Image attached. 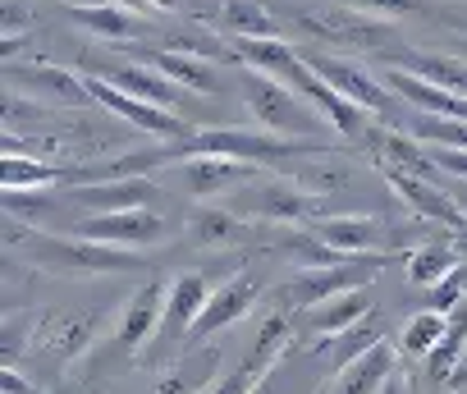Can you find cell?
<instances>
[{
    "mask_svg": "<svg viewBox=\"0 0 467 394\" xmlns=\"http://www.w3.org/2000/svg\"><path fill=\"white\" fill-rule=\"evenodd\" d=\"M69 197L78 207H88L92 216H110V212H142L156 202V188L147 179H101V183H74Z\"/></svg>",
    "mask_w": 467,
    "mask_h": 394,
    "instance_id": "cell-14",
    "label": "cell"
},
{
    "mask_svg": "<svg viewBox=\"0 0 467 394\" xmlns=\"http://www.w3.org/2000/svg\"><path fill=\"white\" fill-rule=\"evenodd\" d=\"M78 19H83V28H88L92 37H110V42H129V37H138V33H142V19H138V15H129V10H119V5L83 10Z\"/></svg>",
    "mask_w": 467,
    "mask_h": 394,
    "instance_id": "cell-28",
    "label": "cell"
},
{
    "mask_svg": "<svg viewBox=\"0 0 467 394\" xmlns=\"http://www.w3.org/2000/svg\"><path fill=\"white\" fill-rule=\"evenodd\" d=\"M138 60L151 65L156 74H165L170 83H179V88L192 92V97H215V88H220L211 60H202V56H183V51H138Z\"/></svg>",
    "mask_w": 467,
    "mask_h": 394,
    "instance_id": "cell-18",
    "label": "cell"
},
{
    "mask_svg": "<svg viewBox=\"0 0 467 394\" xmlns=\"http://www.w3.org/2000/svg\"><path fill=\"white\" fill-rule=\"evenodd\" d=\"M458 266H462V257H458L453 244H426V248H417V253L408 257V280L421 285V289H435V285L449 280Z\"/></svg>",
    "mask_w": 467,
    "mask_h": 394,
    "instance_id": "cell-26",
    "label": "cell"
},
{
    "mask_svg": "<svg viewBox=\"0 0 467 394\" xmlns=\"http://www.w3.org/2000/svg\"><path fill=\"white\" fill-rule=\"evenodd\" d=\"M380 394H408V385H403V376L394 371V376L385 380V389H380Z\"/></svg>",
    "mask_w": 467,
    "mask_h": 394,
    "instance_id": "cell-38",
    "label": "cell"
},
{
    "mask_svg": "<svg viewBox=\"0 0 467 394\" xmlns=\"http://www.w3.org/2000/svg\"><path fill=\"white\" fill-rule=\"evenodd\" d=\"M28 257L47 271H60V275H110V271H138L142 266L138 253L92 244V239H78V234H33Z\"/></svg>",
    "mask_w": 467,
    "mask_h": 394,
    "instance_id": "cell-3",
    "label": "cell"
},
{
    "mask_svg": "<svg viewBox=\"0 0 467 394\" xmlns=\"http://www.w3.org/2000/svg\"><path fill=\"white\" fill-rule=\"evenodd\" d=\"M462 376H467V362H462V371H458V376H453V380H462Z\"/></svg>",
    "mask_w": 467,
    "mask_h": 394,
    "instance_id": "cell-43",
    "label": "cell"
},
{
    "mask_svg": "<svg viewBox=\"0 0 467 394\" xmlns=\"http://www.w3.org/2000/svg\"><path fill=\"white\" fill-rule=\"evenodd\" d=\"M234 234H239V221H234V212H197V221H192V239H197L202 248H220V244H229Z\"/></svg>",
    "mask_w": 467,
    "mask_h": 394,
    "instance_id": "cell-32",
    "label": "cell"
},
{
    "mask_svg": "<svg viewBox=\"0 0 467 394\" xmlns=\"http://www.w3.org/2000/svg\"><path fill=\"white\" fill-rule=\"evenodd\" d=\"M458 280H462V289H467V262H462V266H458Z\"/></svg>",
    "mask_w": 467,
    "mask_h": 394,
    "instance_id": "cell-42",
    "label": "cell"
},
{
    "mask_svg": "<svg viewBox=\"0 0 467 394\" xmlns=\"http://www.w3.org/2000/svg\"><path fill=\"white\" fill-rule=\"evenodd\" d=\"M253 394H275V385H271V376H266V380H262V385H257Z\"/></svg>",
    "mask_w": 467,
    "mask_h": 394,
    "instance_id": "cell-40",
    "label": "cell"
},
{
    "mask_svg": "<svg viewBox=\"0 0 467 394\" xmlns=\"http://www.w3.org/2000/svg\"><path fill=\"white\" fill-rule=\"evenodd\" d=\"M376 344H380V326H376V316H367V321H358L353 330H344V335H335V339H317L312 353L326 358L330 371L339 376L344 367H353V362H358L362 353H371Z\"/></svg>",
    "mask_w": 467,
    "mask_h": 394,
    "instance_id": "cell-23",
    "label": "cell"
},
{
    "mask_svg": "<svg viewBox=\"0 0 467 394\" xmlns=\"http://www.w3.org/2000/svg\"><path fill=\"white\" fill-rule=\"evenodd\" d=\"M449 197H453V202H458V207H462V212H467V183H462V179H458V188H453V192H449Z\"/></svg>",
    "mask_w": 467,
    "mask_h": 394,
    "instance_id": "cell-39",
    "label": "cell"
},
{
    "mask_svg": "<svg viewBox=\"0 0 467 394\" xmlns=\"http://www.w3.org/2000/svg\"><path fill=\"white\" fill-rule=\"evenodd\" d=\"M78 239L110 244V248H151L165 239V216L161 212H110V216H83L74 225Z\"/></svg>",
    "mask_w": 467,
    "mask_h": 394,
    "instance_id": "cell-8",
    "label": "cell"
},
{
    "mask_svg": "<svg viewBox=\"0 0 467 394\" xmlns=\"http://www.w3.org/2000/svg\"><path fill=\"white\" fill-rule=\"evenodd\" d=\"M444 330H449V316H440V312H417L408 326H403V335H399V344H403V353L408 358H431L435 348H440V339H444Z\"/></svg>",
    "mask_w": 467,
    "mask_h": 394,
    "instance_id": "cell-27",
    "label": "cell"
},
{
    "mask_svg": "<svg viewBox=\"0 0 467 394\" xmlns=\"http://www.w3.org/2000/svg\"><path fill=\"white\" fill-rule=\"evenodd\" d=\"M426 298H431V303H426L431 312H440V316H449V312H453L458 303H467V289H462V280H458V271H453L449 280H440L435 289H426Z\"/></svg>",
    "mask_w": 467,
    "mask_h": 394,
    "instance_id": "cell-34",
    "label": "cell"
},
{
    "mask_svg": "<svg viewBox=\"0 0 467 394\" xmlns=\"http://www.w3.org/2000/svg\"><path fill=\"white\" fill-rule=\"evenodd\" d=\"M344 5H353L371 19H399V15H412L421 0H344Z\"/></svg>",
    "mask_w": 467,
    "mask_h": 394,
    "instance_id": "cell-35",
    "label": "cell"
},
{
    "mask_svg": "<svg viewBox=\"0 0 467 394\" xmlns=\"http://www.w3.org/2000/svg\"><path fill=\"white\" fill-rule=\"evenodd\" d=\"M321 142L307 138H280L266 129H197L192 138L170 147L174 156H234V161H248V165H271V161H294V156H317Z\"/></svg>",
    "mask_w": 467,
    "mask_h": 394,
    "instance_id": "cell-1",
    "label": "cell"
},
{
    "mask_svg": "<svg viewBox=\"0 0 467 394\" xmlns=\"http://www.w3.org/2000/svg\"><path fill=\"white\" fill-rule=\"evenodd\" d=\"M412 133H417V142H426V147H453V151H467V119L417 115V119H412Z\"/></svg>",
    "mask_w": 467,
    "mask_h": 394,
    "instance_id": "cell-29",
    "label": "cell"
},
{
    "mask_svg": "<svg viewBox=\"0 0 467 394\" xmlns=\"http://www.w3.org/2000/svg\"><path fill=\"white\" fill-rule=\"evenodd\" d=\"M215 24L224 33H234V37H275L280 33L275 15L262 5V0H220Z\"/></svg>",
    "mask_w": 467,
    "mask_h": 394,
    "instance_id": "cell-24",
    "label": "cell"
},
{
    "mask_svg": "<svg viewBox=\"0 0 467 394\" xmlns=\"http://www.w3.org/2000/svg\"><path fill=\"white\" fill-rule=\"evenodd\" d=\"M206 303H211V280H206L202 271L174 275V280H170V298H165V321H161V335H156V339H165V344L188 339L192 326L202 321Z\"/></svg>",
    "mask_w": 467,
    "mask_h": 394,
    "instance_id": "cell-10",
    "label": "cell"
},
{
    "mask_svg": "<svg viewBox=\"0 0 467 394\" xmlns=\"http://www.w3.org/2000/svg\"><path fill=\"white\" fill-rule=\"evenodd\" d=\"M83 74H88V78H106L110 88H119V92H129V97H138V101H151V106H161V110H174V115H179L183 101H192V92H183L179 83H170L165 74H156L151 65H133V60H124V56H106V60L88 56V60H83Z\"/></svg>",
    "mask_w": 467,
    "mask_h": 394,
    "instance_id": "cell-4",
    "label": "cell"
},
{
    "mask_svg": "<svg viewBox=\"0 0 467 394\" xmlns=\"http://www.w3.org/2000/svg\"><path fill=\"white\" fill-rule=\"evenodd\" d=\"M65 5L83 15V10H106V5H115V0H65Z\"/></svg>",
    "mask_w": 467,
    "mask_h": 394,
    "instance_id": "cell-37",
    "label": "cell"
},
{
    "mask_svg": "<svg viewBox=\"0 0 467 394\" xmlns=\"http://www.w3.org/2000/svg\"><path fill=\"white\" fill-rule=\"evenodd\" d=\"M244 97H248V110H253L257 129H266V133L307 138V142L321 138V133H335L330 119L307 97H298L294 88H285V83H275V78H266L248 65H244Z\"/></svg>",
    "mask_w": 467,
    "mask_h": 394,
    "instance_id": "cell-2",
    "label": "cell"
},
{
    "mask_svg": "<svg viewBox=\"0 0 467 394\" xmlns=\"http://www.w3.org/2000/svg\"><path fill=\"white\" fill-rule=\"evenodd\" d=\"M206 358H215V353H197V362L192 367H179L174 376H165L151 394H192L197 385H206V371H211V362Z\"/></svg>",
    "mask_w": 467,
    "mask_h": 394,
    "instance_id": "cell-33",
    "label": "cell"
},
{
    "mask_svg": "<svg viewBox=\"0 0 467 394\" xmlns=\"http://www.w3.org/2000/svg\"><path fill=\"white\" fill-rule=\"evenodd\" d=\"M389 257L385 253H371V257H348L344 266H326V271H298L294 289H289V303H298L303 312L317 307V303H330L339 294H358V285H367Z\"/></svg>",
    "mask_w": 467,
    "mask_h": 394,
    "instance_id": "cell-7",
    "label": "cell"
},
{
    "mask_svg": "<svg viewBox=\"0 0 467 394\" xmlns=\"http://www.w3.org/2000/svg\"><path fill=\"white\" fill-rule=\"evenodd\" d=\"M174 174H179V188L188 197H220L229 188H244L253 165L234 161V156H183L174 165Z\"/></svg>",
    "mask_w": 467,
    "mask_h": 394,
    "instance_id": "cell-11",
    "label": "cell"
},
{
    "mask_svg": "<svg viewBox=\"0 0 467 394\" xmlns=\"http://www.w3.org/2000/svg\"><path fill=\"white\" fill-rule=\"evenodd\" d=\"M294 24L307 33V37H321V42H335V47H353V51H371L389 37L385 19H371L353 5L344 10H294Z\"/></svg>",
    "mask_w": 467,
    "mask_h": 394,
    "instance_id": "cell-5",
    "label": "cell"
},
{
    "mask_svg": "<svg viewBox=\"0 0 467 394\" xmlns=\"http://www.w3.org/2000/svg\"><path fill=\"white\" fill-rule=\"evenodd\" d=\"M453 248H458V253H467V230H462V234H453Z\"/></svg>",
    "mask_w": 467,
    "mask_h": 394,
    "instance_id": "cell-41",
    "label": "cell"
},
{
    "mask_svg": "<svg viewBox=\"0 0 467 394\" xmlns=\"http://www.w3.org/2000/svg\"><path fill=\"white\" fill-rule=\"evenodd\" d=\"M0 389H5V394H37V385H28V380L19 376V367L0 371Z\"/></svg>",
    "mask_w": 467,
    "mask_h": 394,
    "instance_id": "cell-36",
    "label": "cell"
},
{
    "mask_svg": "<svg viewBox=\"0 0 467 394\" xmlns=\"http://www.w3.org/2000/svg\"><path fill=\"white\" fill-rule=\"evenodd\" d=\"M394 371H399V358H394V348L380 339L371 353H362L353 367H344V371L335 376V394H380Z\"/></svg>",
    "mask_w": 467,
    "mask_h": 394,
    "instance_id": "cell-19",
    "label": "cell"
},
{
    "mask_svg": "<svg viewBox=\"0 0 467 394\" xmlns=\"http://www.w3.org/2000/svg\"><path fill=\"white\" fill-rule=\"evenodd\" d=\"M257 294H262V275H257V271H239V275L220 280V289L211 294V303H206V312H202V321L192 326L188 339H206V335L234 326V321H239V316L257 303Z\"/></svg>",
    "mask_w": 467,
    "mask_h": 394,
    "instance_id": "cell-13",
    "label": "cell"
},
{
    "mask_svg": "<svg viewBox=\"0 0 467 394\" xmlns=\"http://www.w3.org/2000/svg\"><path fill=\"white\" fill-rule=\"evenodd\" d=\"M5 78H10V88H24V92H33L37 101H51V106H65V110H78V106L92 101L88 78H74V74L60 69V65H33V69L10 65Z\"/></svg>",
    "mask_w": 467,
    "mask_h": 394,
    "instance_id": "cell-12",
    "label": "cell"
},
{
    "mask_svg": "<svg viewBox=\"0 0 467 394\" xmlns=\"http://www.w3.org/2000/svg\"><path fill=\"white\" fill-rule=\"evenodd\" d=\"M307 65H312L339 97H348L353 106H362V110H371V115H389V92H385V83H376V78L362 74L358 65H344V60H330V56H307Z\"/></svg>",
    "mask_w": 467,
    "mask_h": 394,
    "instance_id": "cell-16",
    "label": "cell"
},
{
    "mask_svg": "<svg viewBox=\"0 0 467 394\" xmlns=\"http://www.w3.org/2000/svg\"><path fill=\"white\" fill-rule=\"evenodd\" d=\"M60 174H69V170H60V165H51V161H42V156H19V151H5V161H0V183H5V192L47 188V183H56Z\"/></svg>",
    "mask_w": 467,
    "mask_h": 394,
    "instance_id": "cell-25",
    "label": "cell"
},
{
    "mask_svg": "<svg viewBox=\"0 0 467 394\" xmlns=\"http://www.w3.org/2000/svg\"><path fill=\"white\" fill-rule=\"evenodd\" d=\"M367 316H371V307H367V298H362V294H339V298H330V303L307 307L303 326H307L317 339H335V335L353 330V326H358V321H367Z\"/></svg>",
    "mask_w": 467,
    "mask_h": 394,
    "instance_id": "cell-22",
    "label": "cell"
},
{
    "mask_svg": "<svg viewBox=\"0 0 467 394\" xmlns=\"http://www.w3.org/2000/svg\"><path fill=\"white\" fill-rule=\"evenodd\" d=\"M389 65H394V69H408V74H417V78H426V83L453 92V97H467V60H458V56L399 51V56H389Z\"/></svg>",
    "mask_w": 467,
    "mask_h": 394,
    "instance_id": "cell-20",
    "label": "cell"
},
{
    "mask_svg": "<svg viewBox=\"0 0 467 394\" xmlns=\"http://www.w3.org/2000/svg\"><path fill=\"white\" fill-rule=\"evenodd\" d=\"M289 253H294L298 271H326V266H344V262H348L339 248H330V244L317 239V234H298V239L289 244Z\"/></svg>",
    "mask_w": 467,
    "mask_h": 394,
    "instance_id": "cell-30",
    "label": "cell"
},
{
    "mask_svg": "<svg viewBox=\"0 0 467 394\" xmlns=\"http://www.w3.org/2000/svg\"><path fill=\"white\" fill-rule=\"evenodd\" d=\"M266 376H271V367H262V362L248 353V358H244V367H234L224 380H211L202 394H253V389H257Z\"/></svg>",
    "mask_w": 467,
    "mask_h": 394,
    "instance_id": "cell-31",
    "label": "cell"
},
{
    "mask_svg": "<svg viewBox=\"0 0 467 394\" xmlns=\"http://www.w3.org/2000/svg\"><path fill=\"white\" fill-rule=\"evenodd\" d=\"M326 212H335V202H326V197H312V192L298 188V183L253 188V216H266V221H312V216H326Z\"/></svg>",
    "mask_w": 467,
    "mask_h": 394,
    "instance_id": "cell-17",
    "label": "cell"
},
{
    "mask_svg": "<svg viewBox=\"0 0 467 394\" xmlns=\"http://www.w3.org/2000/svg\"><path fill=\"white\" fill-rule=\"evenodd\" d=\"M317 239H326L344 257H371V253H380V225L371 216H330V221H317Z\"/></svg>",
    "mask_w": 467,
    "mask_h": 394,
    "instance_id": "cell-21",
    "label": "cell"
},
{
    "mask_svg": "<svg viewBox=\"0 0 467 394\" xmlns=\"http://www.w3.org/2000/svg\"><path fill=\"white\" fill-rule=\"evenodd\" d=\"M380 170H385L389 188L403 197V202H408L417 216L440 221V225H444V230H453V234H462V230H467V212L453 202L449 192H440V183H435V179H421V174H412V170H403V165H380Z\"/></svg>",
    "mask_w": 467,
    "mask_h": 394,
    "instance_id": "cell-9",
    "label": "cell"
},
{
    "mask_svg": "<svg viewBox=\"0 0 467 394\" xmlns=\"http://www.w3.org/2000/svg\"><path fill=\"white\" fill-rule=\"evenodd\" d=\"M458 51H462V60H467V42H462V47H458Z\"/></svg>",
    "mask_w": 467,
    "mask_h": 394,
    "instance_id": "cell-44",
    "label": "cell"
},
{
    "mask_svg": "<svg viewBox=\"0 0 467 394\" xmlns=\"http://www.w3.org/2000/svg\"><path fill=\"white\" fill-rule=\"evenodd\" d=\"M83 78H88V74H83ZM88 92H92V101H101L110 115L129 119L133 129H142V133H151V138L183 142V138H192V133H197V129H192L183 115H174V110H161V106H151V101H138V97H129V92L110 88L106 78H88Z\"/></svg>",
    "mask_w": 467,
    "mask_h": 394,
    "instance_id": "cell-6",
    "label": "cell"
},
{
    "mask_svg": "<svg viewBox=\"0 0 467 394\" xmlns=\"http://www.w3.org/2000/svg\"><path fill=\"white\" fill-rule=\"evenodd\" d=\"M165 298H170V285L156 280V275L129 298V307L119 312V348H124V353H133V348H142L151 335H161Z\"/></svg>",
    "mask_w": 467,
    "mask_h": 394,
    "instance_id": "cell-15",
    "label": "cell"
}]
</instances>
